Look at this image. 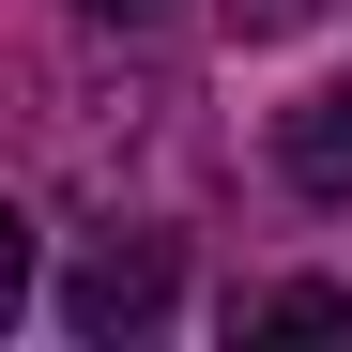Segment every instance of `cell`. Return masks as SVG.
I'll use <instances>...</instances> for the list:
<instances>
[{"label":"cell","mask_w":352,"mask_h":352,"mask_svg":"<svg viewBox=\"0 0 352 352\" xmlns=\"http://www.w3.org/2000/svg\"><path fill=\"white\" fill-rule=\"evenodd\" d=\"M276 184H291V199H352V77L276 123Z\"/></svg>","instance_id":"2"},{"label":"cell","mask_w":352,"mask_h":352,"mask_svg":"<svg viewBox=\"0 0 352 352\" xmlns=\"http://www.w3.org/2000/svg\"><path fill=\"white\" fill-rule=\"evenodd\" d=\"M214 16H230V31H245V46H276V31H307V16H322V0H214Z\"/></svg>","instance_id":"4"},{"label":"cell","mask_w":352,"mask_h":352,"mask_svg":"<svg viewBox=\"0 0 352 352\" xmlns=\"http://www.w3.org/2000/svg\"><path fill=\"white\" fill-rule=\"evenodd\" d=\"M77 16H92V31H153L168 0H77Z\"/></svg>","instance_id":"5"},{"label":"cell","mask_w":352,"mask_h":352,"mask_svg":"<svg viewBox=\"0 0 352 352\" xmlns=\"http://www.w3.org/2000/svg\"><path fill=\"white\" fill-rule=\"evenodd\" d=\"M168 291H184V245H168V230H107V245H77V276H62V337L123 352V337L168 322Z\"/></svg>","instance_id":"1"},{"label":"cell","mask_w":352,"mask_h":352,"mask_svg":"<svg viewBox=\"0 0 352 352\" xmlns=\"http://www.w3.org/2000/svg\"><path fill=\"white\" fill-rule=\"evenodd\" d=\"M245 337H352V291L291 276V291H261V307H245Z\"/></svg>","instance_id":"3"}]
</instances>
